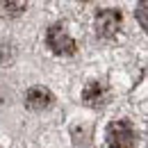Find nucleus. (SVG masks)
<instances>
[{"label":"nucleus","mask_w":148,"mask_h":148,"mask_svg":"<svg viewBox=\"0 0 148 148\" xmlns=\"http://www.w3.org/2000/svg\"><path fill=\"white\" fill-rule=\"evenodd\" d=\"M46 41H48V48L55 53V55H73L75 53V41L71 39L69 32H64L59 25H53L46 34Z\"/></svg>","instance_id":"f03ea898"},{"label":"nucleus","mask_w":148,"mask_h":148,"mask_svg":"<svg viewBox=\"0 0 148 148\" xmlns=\"http://www.w3.org/2000/svg\"><path fill=\"white\" fill-rule=\"evenodd\" d=\"M107 87L103 84V82H89L87 87H84V91H82V98H84V103H89L93 107H98V105H103L105 100H107Z\"/></svg>","instance_id":"39448f33"},{"label":"nucleus","mask_w":148,"mask_h":148,"mask_svg":"<svg viewBox=\"0 0 148 148\" xmlns=\"http://www.w3.org/2000/svg\"><path fill=\"white\" fill-rule=\"evenodd\" d=\"M121 12L116 9H103L98 16H96V32L100 37H114L119 30H121Z\"/></svg>","instance_id":"7ed1b4c3"},{"label":"nucleus","mask_w":148,"mask_h":148,"mask_svg":"<svg viewBox=\"0 0 148 148\" xmlns=\"http://www.w3.org/2000/svg\"><path fill=\"white\" fill-rule=\"evenodd\" d=\"M50 103H53L50 91H46L41 87H32V89H27V93H25V105L30 110H46Z\"/></svg>","instance_id":"20e7f679"},{"label":"nucleus","mask_w":148,"mask_h":148,"mask_svg":"<svg viewBox=\"0 0 148 148\" xmlns=\"http://www.w3.org/2000/svg\"><path fill=\"white\" fill-rule=\"evenodd\" d=\"M107 144L110 148H134L137 132L128 121H112L107 128Z\"/></svg>","instance_id":"f257e3e1"}]
</instances>
